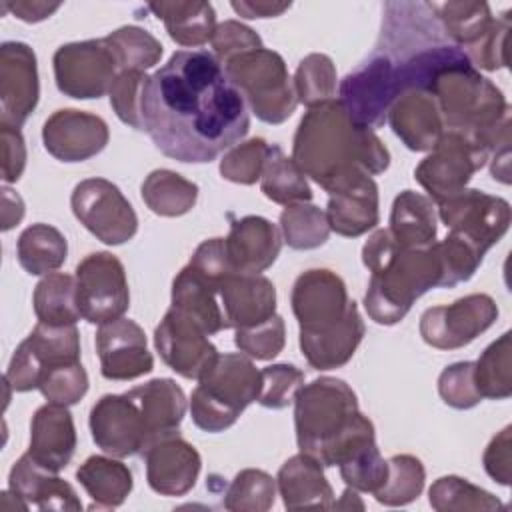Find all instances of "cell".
<instances>
[{
  "label": "cell",
  "mask_w": 512,
  "mask_h": 512,
  "mask_svg": "<svg viewBox=\"0 0 512 512\" xmlns=\"http://www.w3.org/2000/svg\"><path fill=\"white\" fill-rule=\"evenodd\" d=\"M142 128L164 156L206 164L248 134L250 114L212 52L176 50L148 78Z\"/></svg>",
  "instance_id": "obj_1"
},
{
  "label": "cell",
  "mask_w": 512,
  "mask_h": 512,
  "mask_svg": "<svg viewBox=\"0 0 512 512\" xmlns=\"http://www.w3.org/2000/svg\"><path fill=\"white\" fill-rule=\"evenodd\" d=\"M292 160L326 192L390 166V152L370 128L356 124L338 98L308 108L294 142Z\"/></svg>",
  "instance_id": "obj_2"
},
{
  "label": "cell",
  "mask_w": 512,
  "mask_h": 512,
  "mask_svg": "<svg viewBox=\"0 0 512 512\" xmlns=\"http://www.w3.org/2000/svg\"><path fill=\"white\" fill-rule=\"evenodd\" d=\"M296 442L324 468L338 466L354 448L376 440L374 424L358 408L354 390L340 378L320 376L294 398Z\"/></svg>",
  "instance_id": "obj_3"
},
{
  "label": "cell",
  "mask_w": 512,
  "mask_h": 512,
  "mask_svg": "<svg viewBox=\"0 0 512 512\" xmlns=\"http://www.w3.org/2000/svg\"><path fill=\"white\" fill-rule=\"evenodd\" d=\"M362 262L370 270L364 308L376 324L400 322L412 304L430 288H440V262L434 244L402 248L388 228H378L362 246Z\"/></svg>",
  "instance_id": "obj_4"
},
{
  "label": "cell",
  "mask_w": 512,
  "mask_h": 512,
  "mask_svg": "<svg viewBox=\"0 0 512 512\" xmlns=\"http://www.w3.org/2000/svg\"><path fill=\"white\" fill-rule=\"evenodd\" d=\"M430 94L444 130L470 136L490 154L510 144V106L502 90L474 66L442 74Z\"/></svg>",
  "instance_id": "obj_5"
},
{
  "label": "cell",
  "mask_w": 512,
  "mask_h": 512,
  "mask_svg": "<svg viewBox=\"0 0 512 512\" xmlns=\"http://www.w3.org/2000/svg\"><path fill=\"white\" fill-rule=\"evenodd\" d=\"M260 390L262 374L250 356L242 352L218 354L192 390V422L204 432H224L258 400Z\"/></svg>",
  "instance_id": "obj_6"
},
{
  "label": "cell",
  "mask_w": 512,
  "mask_h": 512,
  "mask_svg": "<svg viewBox=\"0 0 512 512\" xmlns=\"http://www.w3.org/2000/svg\"><path fill=\"white\" fill-rule=\"evenodd\" d=\"M224 70L262 122L282 124L294 114L298 106L294 82L278 52L264 46L250 50L226 62Z\"/></svg>",
  "instance_id": "obj_7"
},
{
  "label": "cell",
  "mask_w": 512,
  "mask_h": 512,
  "mask_svg": "<svg viewBox=\"0 0 512 512\" xmlns=\"http://www.w3.org/2000/svg\"><path fill=\"white\" fill-rule=\"evenodd\" d=\"M488 158L490 152L470 136L444 130L430 154L416 166L414 178L438 204L464 190Z\"/></svg>",
  "instance_id": "obj_8"
},
{
  "label": "cell",
  "mask_w": 512,
  "mask_h": 512,
  "mask_svg": "<svg viewBox=\"0 0 512 512\" xmlns=\"http://www.w3.org/2000/svg\"><path fill=\"white\" fill-rule=\"evenodd\" d=\"M80 316L90 324H106L124 316L130 290L124 264L112 252H92L74 270Z\"/></svg>",
  "instance_id": "obj_9"
},
{
  "label": "cell",
  "mask_w": 512,
  "mask_h": 512,
  "mask_svg": "<svg viewBox=\"0 0 512 512\" xmlns=\"http://www.w3.org/2000/svg\"><path fill=\"white\" fill-rule=\"evenodd\" d=\"M70 206L78 222L108 246L124 244L138 232V216L132 204L106 178L78 182L72 190Z\"/></svg>",
  "instance_id": "obj_10"
},
{
  "label": "cell",
  "mask_w": 512,
  "mask_h": 512,
  "mask_svg": "<svg viewBox=\"0 0 512 512\" xmlns=\"http://www.w3.org/2000/svg\"><path fill=\"white\" fill-rule=\"evenodd\" d=\"M398 96L400 86L396 70L392 62L376 50L338 84V102L356 124L370 130L384 126Z\"/></svg>",
  "instance_id": "obj_11"
},
{
  "label": "cell",
  "mask_w": 512,
  "mask_h": 512,
  "mask_svg": "<svg viewBox=\"0 0 512 512\" xmlns=\"http://www.w3.org/2000/svg\"><path fill=\"white\" fill-rule=\"evenodd\" d=\"M52 64L58 90L76 100L102 98L120 72L104 38L62 44L54 52Z\"/></svg>",
  "instance_id": "obj_12"
},
{
  "label": "cell",
  "mask_w": 512,
  "mask_h": 512,
  "mask_svg": "<svg viewBox=\"0 0 512 512\" xmlns=\"http://www.w3.org/2000/svg\"><path fill=\"white\" fill-rule=\"evenodd\" d=\"M498 318V306L488 294H468L446 306H432L420 316L422 340L438 350H456L482 332Z\"/></svg>",
  "instance_id": "obj_13"
},
{
  "label": "cell",
  "mask_w": 512,
  "mask_h": 512,
  "mask_svg": "<svg viewBox=\"0 0 512 512\" xmlns=\"http://www.w3.org/2000/svg\"><path fill=\"white\" fill-rule=\"evenodd\" d=\"M436 206L438 218L450 230L464 234L484 252L500 242L512 218L508 200L476 188H464Z\"/></svg>",
  "instance_id": "obj_14"
},
{
  "label": "cell",
  "mask_w": 512,
  "mask_h": 512,
  "mask_svg": "<svg viewBox=\"0 0 512 512\" xmlns=\"http://www.w3.org/2000/svg\"><path fill=\"white\" fill-rule=\"evenodd\" d=\"M154 346L164 364L188 380H198L218 356L208 332L174 306L166 310L156 326Z\"/></svg>",
  "instance_id": "obj_15"
},
{
  "label": "cell",
  "mask_w": 512,
  "mask_h": 512,
  "mask_svg": "<svg viewBox=\"0 0 512 512\" xmlns=\"http://www.w3.org/2000/svg\"><path fill=\"white\" fill-rule=\"evenodd\" d=\"M94 444L116 458L142 454L150 442L144 414L128 394H104L90 410Z\"/></svg>",
  "instance_id": "obj_16"
},
{
  "label": "cell",
  "mask_w": 512,
  "mask_h": 512,
  "mask_svg": "<svg viewBox=\"0 0 512 512\" xmlns=\"http://www.w3.org/2000/svg\"><path fill=\"white\" fill-rule=\"evenodd\" d=\"M344 280L328 268H310L302 272L290 294L292 312L300 332H318L338 324L350 306Z\"/></svg>",
  "instance_id": "obj_17"
},
{
  "label": "cell",
  "mask_w": 512,
  "mask_h": 512,
  "mask_svg": "<svg viewBox=\"0 0 512 512\" xmlns=\"http://www.w3.org/2000/svg\"><path fill=\"white\" fill-rule=\"evenodd\" d=\"M40 96L34 50L24 42L0 46V124L20 128L36 110Z\"/></svg>",
  "instance_id": "obj_18"
},
{
  "label": "cell",
  "mask_w": 512,
  "mask_h": 512,
  "mask_svg": "<svg viewBox=\"0 0 512 512\" xmlns=\"http://www.w3.org/2000/svg\"><path fill=\"white\" fill-rule=\"evenodd\" d=\"M108 140V124L100 116L76 108L56 110L42 126L44 148L60 162H84L100 154Z\"/></svg>",
  "instance_id": "obj_19"
},
{
  "label": "cell",
  "mask_w": 512,
  "mask_h": 512,
  "mask_svg": "<svg viewBox=\"0 0 512 512\" xmlns=\"http://www.w3.org/2000/svg\"><path fill=\"white\" fill-rule=\"evenodd\" d=\"M96 352L106 380H134L154 368L144 330L124 316L98 326Z\"/></svg>",
  "instance_id": "obj_20"
},
{
  "label": "cell",
  "mask_w": 512,
  "mask_h": 512,
  "mask_svg": "<svg viewBox=\"0 0 512 512\" xmlns=\"http://www.w3.org/2000/svg\"><path fill=\"white\" fill-rule=\"evenodd\" d=\"M140 456L146 464L148 486L162 496L188 494L202 468L198 450L178 430L154 440Z\"/></svg>",
  "instance_id": "obj_21"
},
{
  "label": "cell",
  "mask_w": 512,
  "mask_h": 512,
  "mask_svg": "<svg viewBox=\"0 0 512 512\" xmlns=\"http://www.w3.org/2000/svg\"><path fill=\"white\" fill-rule=\"evenodd\" d=\"M228 328H252L276 314V288L262 274L232 272L218 284Z\"/></svg>",
  "instance_id": "obj_22"
},
{
  "label": "cell",
  "mask_w": 512,
  "mask_h": 512,
  "mask_svg": "<svg viewBox=\"0 0 512 512\" xmlns=\"http://www.w3.org/2000/svg\"><path fill=\"white\" fill-rule=\"evenodd\" d=\"M282 248V234L276 224L262 216L232 220L224 238V250L234 272L260 274L270 268Z\"/></svg>",
  "instance_id": "obj_23"
},
{
  "label": "cell",
  "mask_w": 512,
  "mask_h": 512,
  "mask_svg": "<svg viewBox=\"0 0 512 512\" xmlns=\"http://www.w3.org/2000/svg\"><path fill=\"white\" fill-rule=\"evenodd\" d=\"M8 490L38 510H82V502L72 484L62 480L58 472L40 466L28 452L14 462L8 474Z\"/></svg>",
  "instance_id": "obj_24"
},
{
  "label": "cell",
  "mask_w": 512,
  "mask_h": 512,
  "mask_svg": "<svg viewBox=\"0 0 512 512\" xmlns=\"http://www.w3.org/2000/svg\"><path fill=\"white\" fill-rule=\"evenodd\" d=\"M76 426L68 406L44 404L30 420L28 454L44 468L60 472L66 468L76 450Z\"/></svg>",
  "instance_id": "obj_25"
},
{
  "label": "cell",
  "mask_w": 512,
  "mask_h": 512,
  "mask_svg": "<svg viewBox=\"0 0 512 512\" xmlns=\"http://www.w3.org/2000/svg\"><path fill=\"white\" fill-rule=\"evenodd\" d=\"M324 212L332 232L346 238L366 234L380 222L376 182L372 176L364 174L338 186L328 192V206Z\"/></svg>",
  "instance_id": "obj_26"
},
{
  "label": "cell",
  "mask_w": 512,
  "mask_h": 512,
  "mask_svg": "<svg viewBox=\"0 0 512 512\" xmlns=\"http://www.w3.org/2000/svg\"><path fill=\"white\" fill-rule=\"evenodd\" d=\"M386 122L404 146L414 152H430L444 134L436 98L420 90L400 94L394 100Z\"/></svg>",
  "instance_id": "obj_27"
},
{
  "label": "cell",
  "mask_w": 512,
  "mask_h": 512,
  "mask_svg": "<svg viewBox=\"0 0 512 512\" xmlns=\"http://www.w3.org/2000/svg\"><path fill=\"white\" fill-rule=\"evenodd\" d=\"M364 320L352 300L344 318L332 328L318 332H300V350L306 362L316 370H334L344 366L364 338Z\"/></svg>",
  "instance_id": "obj_28"
},
{
  "label": "cell",
  "mask_w": 512,
  "mask_h": 512,
  "mask_svg": "<svg viewBox=\"0 0 512 512\" xmlns=\"http://www.w3.org/2000/svg\"><path fill=\"white\" fill-rule=\"evenodd\" d=\"M276 486L288 510H330L334 504V490L324 476V466L302 452L280 466Z\"/></svg>",
  "instance_id": "obj_29"
},
{
  "label": "cell",
  "mask_w": 512,
  "mask_h": 512,
  "mask_svg": "<svg viewBox=\"0 0 512 512\" xmlns=\"http://www.w3.org/2000/svg\"><path fill=\"white\" fill-rule=\"evenodd\" d=\"M128 394L136 400L144 414L150 436L148 446L160 436L178 430L180 422L184 420L188 402L184 390L172 378H154L146 384L130 388Z\"/></svg>",
  "instance_id": "obj_30"
},
{
  "label": "cell",
  "mask_w": 512,
  "mask_h": 512,
  "mask_svg": "<svg viewBox=\"0 0 512 512\" xmlns=\"http://www.w3.org/2000/svg\"><path fill=\"white\" fill-rule=\"evenodd\" d=\"M172 306L194 318L208 336L228 328L218 302V286L192 264H186L172 282Z\"/></svg>",
  "instance_id": "obj_31"
},
{
  "label": "cell",
  "mask_w": 512,
  "mask_h": 512,
  "mask_svg": "<svg viewBox=\"0 0 512 512\" xmlns=\"http://www.w3.org/2000/svg\"><path fill=\"white\" fill-rule=\"evenodd\" d=\"M436 204L414 190H402L390 210L388 232L402 248H428L436 242Z\"/></svg>",
  "instance_id": "obj_32"
},
{
  "label": "cell",
  "mask_w": 512,
  "mask_h": 512,
  "mask_svg": "<svg viewBox=\"0 0 512 512\" xmlns=\"http://www.w3.org/2000/svg\"><path fill=\"white\" fill-rule=\"evenodd\" d=\"M158 20L164 22L168 36L188 48H196L212 40L216 30V12L210 2L176 0V2H154L148 4Z\"/></svg>",
  "instance_id": "obj_33"
},
{
  "label": "cell",
  "mask_w": 512,
  "mask_h": 512,
  "mask_svg": "<svg viewBox=\"0 0 512 512\" xmlns=\"http://www.w3.org/2000/svg\"><path fill=\"white\" fill-rule=\"evenodd\" d=\"M76 480L92 498L90 508H116L132 492L130 468L116 456H90L76 470Z\"/></svg>",
  "instance_id": "obj_34"
},
{
  "label": "cell",
  "mask_w": 512,
  "mask_h": 512,
  "mask_svg": "<svg viewBox=\"0 0 512 512\" xmlns=\"http://www.w3.org/2000/svg\"><path fill=\"white\" fill-rule=\"evenodd\" d=\"M430 10L438 18L444 34L464 52L472 48L494 24V16L486 2H428Z\"/></svg>",
  "instance_id": "obj_35"
},
{
  "label": "cell",
  "mask_w": 512,
  "mask_h": 512,
  "mask_svg": "<svg viewBox=\"0 0 512 512\" xmlns=\"http://www.w3.org/2000/svg\"><path fill=\"white\" fill-rule=\"evenodd\" d=\"M68 242L64 234L44 222L32 224L22 230L16 244L18 264L30 276H46L66 262Z\"/></svg>",
  "instance_id": "obj_36"
},
{
  "label": "cell",
  "mask_w": 512,
  "mask_h": 512,
  "mask_svg": "<svg viewBox=\"0 0 512 512\" xmlns=\"http://www.w3.org/2000/svg\"><path fill=\"white\" fill-rule=\"evenodd\" d=\"M142 200L158 216L176 218L188 214L198 200V186L178 172L158 168L142 182Z\"/></svg>",
  "instance_id": "obj_37"
},
{
  "label": "cell",
  "mask_w": 512,
  "mask_h": 512,
  "mask_svg": "<svg viewBox=\"0 0 512 512\" xmlns=\"http://www.w3.org/2000/svg\"><path fill=\"white\" fill-rule=\"evenodd\" d=\"M260 190L268 200L282 206L312 200V188L306 174L276 144H272L268 150L260 176Z\"/></svg>",
  "instance_id": "obj_38"
},
{
  "label": "cell",
  "mask_w": 512,
  "mask_h": 512,
  "mask_svg": "<svg viewBox=\"0 0 512 512\" xmlns=\"http://www.w3.org/2000/svg\"><path fill=\"white\" fill-rule=\"evenodd\" d=\"M34 314L50 326H72L82 316L76 302V278L66 272L46 274L34 288Z\"/></svg>",
  "instance_id": "obj_39"
},
{
  "label": "cell",
  "mask_w": 512,
  "mask_h": 512,
  "mask_svg": "<svg viewBox=\"0 0 512 512\" xmlns=\"http://www.w3.org/2000/svg\"><path fill=\"white\" fill-rule=\"evenodd\" d=\"M428 500L438 512H492L506 508L494 494L460 476L438 478L428 490Z\"/></svg>",
  "instance_id": "obj_40"
},
{
  "label": "cell",
  "mask_w": 512,
  "mask_h": 512,
  "mask_svg": "<svg viewBox=\"0 0 512 512\" xmlns=\"http://www.w3.org/2000/svg\"><path fill=\"white\" fill-rule=\"evenodd\" d=\"M510 332L494 340L474 362V382L482 398L504 400L512 394V344Z\"/></svg>",
  "instance_id": "obj_41"
},
{
  "label": "cell",
  "mask_w": 512,
  "mask_h": 512,
  "mask_svg": "<svg viewBox=\"0 0 512 512\" xmlns=\"http://www.w3.org/2000/svg\"><path fill=\"white\" fill-rule=\"evenodd\" d=\"M326 212L310 202L288 204L280 212L282 240L294 250H314L330 236Z\"/></svg>",
  "instance_id": "obj_42"
},
{
  "label": "cell",
  "mask_w": 512,
  "mask_h": 512,
  "mask_svg": "<svg viewBox=\"0 0 512 512\" xmlns=\"http://www.w3.org/2000/svg\"><path fill=\"white\" fill-rule=\"evenodd\" d=\"M112 50L120 72L122 70H148L162 58V44L148 30L138 26H122L104 36Z\"/></svg>",
  "instance_id": "obj_43"
},
{
  "label": "cell",
  "mask_w": 512,
  "mask_h": 512,
  "mask_svg": "<svg viewBox=\"0 0 512 512\" xmlns=\"http://www.w3.org/2000/svg\"><path fill=\"white\" fill-rule=\"evenodd\" d=\"M440 262V288H454L474 276L484 260V250L460 232L450 230L442 242H434Z\"/></svg>",
  "instance_id": "obj_44"
},
{
  "label": "cell",
  "mask_w": 512,
  "mask_h": 512,
  "mask_svg": "<svg viewBox=\"0 0 512 512\" xmlns=\"http://www.w3.org/2000/svg\"><path fill=\"white\" fill-rule=\"evenodd\" d=\"M426 470L412 454H396L388 458L386 482L374 492V498L384 506H406L424 490Z\"/></svg>",
  "instance_id": "obj_45"
},
{
  "label": "cell",
  "mask_w": 512,
  "mask_h": 512,
  "mask_svg": "<svg viewBox=\"0 0 512 512\" xmlns=\"http://www.w3.org/2000/svg\"><path fill=\"white\" fill-rule=\"evenodd\" d=\"M276 480L258 468L240 470L224 494V508L230 512H266L276 500Z\"/></svg>",
  "instance_id": "obj_46"
},
{
  "label": "cell",
  "mask_w": 512,
  "mask_h": 512,
  "mask_svg": "<svg viewBox=\"0 0 512 512\" xmlns=\"http://www.w3.org/2000/svg\"><path fill=\"white\" fill-rule=\"evenodd\" d=\"M336 80V66L330 56L318 52L308 54L300 60L292 80L298 104L312 108L322 102L334 100Z\"/></svg>",
  "instance_id": "obj_47"
},
{
  "label": "cell",
  "mask_w": 512,
  "mask_h": 512,
  "mask_svg": "<svg viewBox=\"0 0 512 512\" xmlns=\"http://www.w3.org/2000/svg\"><path fill=\"white\" fill-rule=\"evenodd\" d=\"M340 476L356 492H376L388 476V460L382 458L376 440L354 448L340 464Z\"/></svg>",
  "instance_id": "obj_48"
},
{
  "label": "cell",
  "mask_w": 512,
  "mask_h": 512,
  "mask_svg": "<svg viewBox=\"0 0 512 512\" xmlns=\"http://www.w3.org/2000/svg\"><path fill=\"white\" fill-rule=\"evenodd\" d=\"M268 150L270 144L264 138H250L246 142H238L228 152H224L220 160L222 178L244 186L258 182L264 170Z\"/></svg>",
  "instance_id": "obj_49"
},
{
  "label": "cell",
  "mask_w": 512,
  "mask_h": 512,
  "mask_svg": "<svg viewBox=\"0 0 512 512\" xmlns=\"http://www.w3.org/2000/svg\"><path fill=\"white\" fill-rule=\"evenodd\" d=\"M38 390L52 404H78L88 392V374L80 362H66L44 372Z\"/></svg>",
  "instance_id": "obj_50"
},
{
  "label": "cell",
  "mask_w": 512,
  "mask_h": 512,
  "mask_svg": "<svg viewBox=\"0 0 512 512\" xmlns=\"http://www.w3.org/2000/svg\"><path fill=\"white\" fill-rule=\"evenodd\" d=\"M148 78L140 70H122L118 72L112 88H110V106L116 116L134 130L142 128V100Z\"/></svg>",
  "instance_id": "obj_51"
},
{
  "label": "cell",
  "mask_w": 512,
  "mask_h": 512,
  "mask_svg": "<svg viewBox=\"0 0 512 512\" xmlns=\"http://www.w3.org/2000/svg\"><path fill=\"white\" fill-rule=\"evenodd\" d=\"M234 344L252 360L276 358L286 344V326L282 316L274 314L270 320L258 326L234 330Z\"/></svg>",
  "instance_id": "obj_52"
},
{
  "label": "cell",
  "mask_w": 512,
  "mask_h": 512,
  "mask_svg": "<svg viewBox=\"0 0 512 512\" xmlns=\"http://www.w3.org/2000/svg\"><path fill=\"white\" fill-rule=\"evenodd\" d=\"M262 374V390L258 396V404L272 410H282L290 406L304 386V372L294 364H272L260 370Z\"/></svg>",
  "instance_id": "obj_53"
},
{
  "label": "cell",
  "mask_w": 512,
  "mask_h": 512,
  "mask_svg": "<svg viewBox=\"0 0 512 512\" xmlns=\"http://www.w3.org/2000/svg\"><path fill=\"white\" fill-rule=\"evenodd\" d=\"M438 394L444 404L456 410H468L482 402L474 382V362L466 360L446 366L438 378Z\"/></svg>",
  "instance_id": "obj_54"
},
{
  "label": "cell",
  "mask_w": 512,
  "mask_h": 512,
  "mask_svg": "<svg viewBox=\"0 0 512 512\" xmlns=\"http://www.w3.org/2000/svg\"><path fill=\"white\" fill-rule=\"evenodd\" d=\"M508 34H510V16L504 12L500 18L494 20L490 30L464 54L472 62V66L494 72L500 68H506L508 56H506V46H508Z\"/></svg>",
  "instance_id": "obj_55"
},
{
  "label": "cell",
  "mask_w": 512,
  "mask_h": 512,
  "mask_svg": "<svg viewBox=\"0 0 512 512\" xmlns=\"http://www.w3.org/2000/svg\"><path fill=\"white\" fill-rule=\"evenodd\" d=\"M210 44H212V54L218 58L222 66L244 52L262 48L260 36L238 20H224L222 24H218Z\"/></svg>",
  "instance_id": "obj_56"
},
{
  "label": "cell",
  "mask_w": 512,
  "mask_h": 512,
  "mask_svg": "<svg viewBox=\"0 0 512 512\" xmlns=\"http://www.w3.org/2000/svg\"><path fill=\"white\" fill-rule=\"evenodd\" d=\"M510 432H512L510 426L500 430L490 440V444L486 446L484 456H482L486 474L502 486H508L510 478H512V436H510Z\"/></svg>",
  "instance_id": "obj_57"
},
{
  "label": "cell",
  "mask_w": 512,
  "mask_h": 512,
  "mask_svg": "<svg viewBox=\"0 0 512 512\" xmlns=\"http://www.w3.org/2000/svg\"><path fill=\"white\" fill-rule=\"evenodd\" d=\"M200 274H204L208 280H212L216 286L222 282L224 276L232 274V266L228 262L226 250H224V238H210L204 240L192 254L190 262Z\"/></svg>",
  "instance_id": "obj_58"
},
{
  "label": "cell",
  "mask_w": 512,
  "mask_h": 512,
  "mask_svg": "<svg viewBox=\"0 0 512 512\" xmlns=\"http://www.w3.org/2000/svg\"><path fill=\"white\" fill-rule=\"evenodd\" d=\"M2 140V180L6 184L18 182L26 168V144L20 128L0 124Z\"/></svg>",
  "instance_id": "obj_59"
},
{
  "label": "cell",
  "mask_w": 512,
  "mask_h": 512,
  "mask_svg": "<svg viewBox=\"0 0 512 512\" xmlns=\"http://www.w3.org/2000/svg\"><path fill=\"white\" fill-rule=\"evenodd\" d=\"M232 10L242 18H276L290 8V2H260V0H240L230 4Z\"/></svg>",
  "instance_id": "obj_60"
},
{
  "label": "cell",
  "mask_w": 512,
  "mask_h": 512,
  "mask_svg": "<svg viewBox=\"0 0 512 512\" xmlns=\"http://www.w3.org/2000/svg\"><path fill=\"white\" fill-rule=\"evenodd\" d=\"M4 8L24 22H40L52 16L60 8V2H6Z\"/></svg>",
  "instance_id": "obj_61"
},
{
  "label": "cell",
  "mask_w": 512,
  "mask_h": 512,
  "mask_svg": "<svg viewBox=\"0 0 512 512\" xmlns=\"http://www.w3.org/2000/svg\"><path fill=\"white\" fill-rule=\"evenodd\" d=\"M24 218V202L22 198L8 186L2 188V230L8 232L10 228L18 226Z\"/></svg>",
  "instance_id": "obj_62"
},
{
  "label": "cell",
  "mask_w": 512,
  "mask_h": 512,
  "mask_svg": "<svg viewBox=\"0 0 512 512\" xmlns=\"http://www.w3.org/2000/svg\"><path fill=\"white\" fill-rule=\"evenodd\" d=\"M490 174L494 180H500L502 184L510 182V144L492 152Z\"/></svg>",
  "instance_id": "obj_63"
},
{
  "label": "cell",
  "mask_w": 512,
  "mask_h": 512,
  "mask_svg": "<svg viewBox=\"0 0 512 512\" xmlns=\"http://www.w3.org/2000/svg\"><path fill=\"white\" fill-rule=\"evenodd\" d=\"M332 508H336V510H350V508H358V510H364V502L360 500V496H358V492H356L354 488L346 486V490L342 492L340 500H334Z\"/></svg>",
  "instance_id": "obj_64"
}]
</instances>
